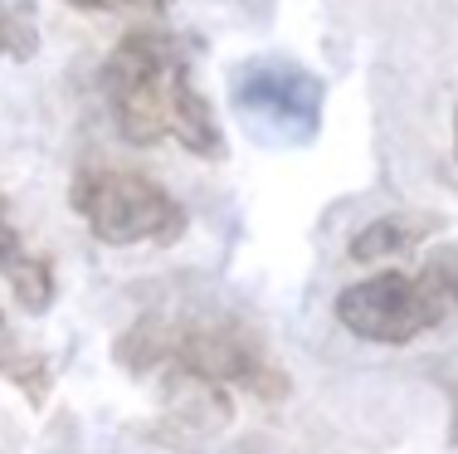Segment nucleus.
Instances as JSON below:
<instances>
[{"label":"nucleus","instance_id":"f257e3e1","mask_svg":"<svg viewBox=\"0 0 458 454\" xmlns=\"http://www.w3.org/2000/svg\"><path fill=\"white\" fill-rule=\"evenodd\" d=\"M103 93L132 147H157L161 137H176L195 157H225L220 123L205 93L191 83L185 49L166 30H127L103 64Z\"/></svg>","mask_w":458,"mask_h":454},{"label":"nucleus","instance_id":"f03ea898","mask_svg":"<svg viewBox=\"0 0 458 454\" xmlns=\"http://www.w3.org/2000/svg\"><path fill=\"white\" fill-rule=\"evenodd\" d=\"M117 362L132 376H195L254 401H288L293 381L264 332L239 318H137L117 338Z\"/></svg>","mask_w":458,"mask_h":454},{"label":"nucleus","instance_id":"7ed1b4c3","mask_svg":"<svg viewBox=\"0 0 458 454\" xmlns=\"http://www.w3.org/2000/svg\"><path fill=\"white\" fill-rule=\"evenodd\" d=\"M449 274L454 259H434L424 274L386 269V274H370L361 284H346L332 303L336 322L366 342H380V347H405L420 332H434L444 313L454 308Z\"/></svg>","mask_w":458,"mask_h":454},{"label":"nucleus","instance_id":"20e7f679","mask_svg":"<svg viewBox=\"0 0 458 454\" xmlns=\"http://www.w3.org/2000/svg\"><path fill=\"white\" fill-rule=\"evenodd\" d=\"M69 205L103 244H176L185 235V205L151 176L127 167H83L69 186Z\"/></svg>","mask_w":458,"mask_h":454},{"label":"nucleus","instance_id":"39448f33","mask_svg":"<svg viewBox=\"0 0 458 454\" xmlns=\"http://www.w3.org/2000/svg\"><path fill=\"white\" fill-rule=\"evenodd\" d=\"M234 107L259 137L308 142L322 117V83L298 64H244L234 83Z\"/></svg>","mask_w":458,"mask_h":454},{"label":"nucleus","instance_id":"423d86ee","mask_svg":"<svg viewBox=\"0 0 458 454\" xmlns=\"http://www.w3.org/2000/svg\"><path fill=\"white\" fill-rule=\"evenodd\" d=\"M0 274L10 278V294H15V303L25 313H45L54 303V264L45 254L25 250L5 201H0Z\"/></svg>","mask_w":458,"mask_h":454},{"label":"nucleus","instance_id":"0eeeda50","mask_svg":"<svg viewBox=\"0 0 458 454\" xmlns=\"http://www.w3.org/2000/svg\"><path fill=\"white\" fill-rule=\"evenodd\" d=\"M439 230H444V220H439V215H424V210L380 215V220H370L366 230L352 240V259H356V264H376V259L414 250V244H424L429 235H439Z\"/></svg>","mask_w":458,"mask_h":454},{"label":"nucleus","instance_id":"6e6552de","mask_svg":"<svg viewBox=\"0 0 458 454\" xmlns=\"http://www.w3.org/2000/svg\"><path fill=\"white\" fill-rule=\"evenodd\" d=\"M0 376H5V381L15 386L30 406H45V396H49V362L39 352H30L25 342L15 338V328L5 322V313H0Z\"/></svg>","mask_w":458,"mask_h":454},{"label":"nucleus","instance_id":"1a4fd4ad","mask_svg":"<svg viewBox=\"0 0 458 454\" xmlns=\"http://www.w3.org/2000/svg\"><path fill=\"white\" fill-rule=\"evenodd\" d=\"M39 45L35 35V15H30L25 0H0V54L10 59H30Z\"/></svg>","mask_w":458,"mask_h":454},{"label":"nucleus","instance_id":"9d476101","mask_svg":"<svg viewBox=\"0 0 458 454\" xmlns=\"http://www.w3.org/2000/svg\"><path fill=\"white\" fill-rule=\"evenodd\" d=\"M69 5H79V10H127V15H157V10H166L171 0H69Z\"/></svg>","mask_w":458,"mask_h":454},{"label":"nucleus","instance_id":"9b49d317","mask_svg":"<svg viewBox=\"0 0 458 454\" xmlns=\"http://www.w3.org/2000/svg\"><path fill=\"white\" fill-rule=\"evenodd\" d=\"M449 298H454V308H458V259H454V274H449Z\"/></svg>","mask_w":458,"mask_h":454},{"label":"nucleus","instance_id":"f8f14e48","mask_svg":"<svg viewBox=\"0 0 458 454\" xmlns=\"http://www.w3.org/2000/svg\"><path fill=\"white\" fill-rule=\"evenodd\" d=\"M454 157H458V117H454Z\"/></svg>","mask_w":458,"mask_h":454},{"label":"nucleus","instance_id":"ddd939ff","mask_svg":"<svg viewBox=\"0 0 458 454\" xmlns=\"http://www.w3.org/2000/svg\"><path fill=\"white\" fill-rule=\"evenodd\" d=\"M454 440H458V410H454Z\"/></svg>","mask_w":458,"mask_h":454}]
</instances>
